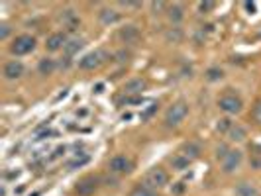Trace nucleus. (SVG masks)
<instances>
[{"label": "nucleus", "instance_id": "33", "mask_svg": "<svg viewBox=\"0 0 261 196\" xmlns=\"http://www.w3.org/2000/svg\"><path fill=\"white\" fill-rule=\"evenodd\" d=\"M253 167H259V169H261V159H255V161H253Z\"/></svg>", "mask_w": 261, "mask_h": 196}, {"label": "nucleus", "instance_id": "18", "mask_svg": "<svg viewBox=\"0 0 261 196\" xmlns=\"http://www.w3.org/2000/svg\"><path fill=\"white\" fill-rule=\"evenodd\" d=\"M53 69H55V61L49 59V57L41 59L39 65H37V71H39L41 75H51V73H53Z\"/></svg>", "mask_w": 261, "mask_h": 196}, {"label": "nucleus", "instance_id": "7", "mask_svg": "<svg viewBox=\"0 0 261 196\" xmlns=\"http://www.w3.org/2000/svg\"><path fill=\"white\" fill-rule=\"evenodd\" d=\"M2 73H4V79H8V81H16V79H20L22 75H24V65L20 63V61H8L6 65H4V69H2Z\"/></svg>", "mask_w": 261, "mask_h": 196}, {"label": "nucleus", "instance_id": "27", "mask_svg": "<svg viewBox=\"0 0 261 196\" xmlns=\"http://www.w3.org/2000/svg\"><path fill=\"white\" fill-rule=\"evenodd\" d=\"M212 8H214V2H200V4H198V10H200L202 14H208Z\"/></svg>", "mask_w": 261, "mask_h": 196}, {"label": "nucleus", "instance_id": "23", "mask_svg": "<svg viewBox=\"0 0 261 196\" xmlns=\"http://www.w3.org/2000/svg\"><path fill=\"white\" fill-rule=\"evenodd\" d=\"M130 196H157V194H155V190L153 188H149V186H136L134 188V192L130 194Z\"/></svg>", "mask_w": 261, "mask_h": 196}, {"label": "nucleus", "instance_id": "9", "mask_svg": "<svg viewBox=\"0 0 261 196\" xmlns=\"http://www.w3.org/2000/svg\"><path fill=\"white\" fill-rule=\"evenodd\" d=\"M65 43H67V35L61 33V32H57V33H51L47 37L45 47H47V51H59L61 47H65Z\"/></svg>", "mask_w": 261, "mask_h": 196}, {"label": "nucleus", "instance_id": "5", "mask_svg": "<svg viewBox=\"0 0 261 196\" xmlns=\"http://www.w3.org/2000/svg\"><path fill=\"white\" fill-rule=\"evenodd\" d=\"M218 106L226 114H240L242 108H244V102H242V98L236 96V94H226L218 100Z\"/></svg>", "mask_w": 261, "mask_h": 196}, {"label": "nucleus", "instance_id": "16", "mask_svg": "<svg viewBox=\"0 0 261 196\" xmlns=\"http://www.w3.org/2000/svg\"><path fill=\"white\" fill-rule=\"evenodd\" d=\"M183 155H185L187 159H196V157L200 155V147H198L196 143L189 141V143L183 145Z\"/></svg>", "mask_w": 261, "mask_h": 196}, {"label": "nucleus", "instance_id": "4", "mask_svg": "<svg viewBox=\"0 0 261 196\" xmlns=\"http://www.w3.org/2000/svg\"><path fill=\"white\" fill-rule=\"evenodd\" d=\"M34 49H35V37H32V35H18L14 39V43L10 45V51L18 57L32 53Z\"/></svg>", "mask_w": 261, "mask_h": 196}, {"label": "nucleus", "instance_id": "20", "mask_svg": "<svg viewBox=\"0 0 261 196\" xmlns=\"http://www.w3.org/2000/svg\"><path fill=\"white\" fill-rule=\"evenodd\" d=\"M81 47H83V39H71V41L65 43L63 49H65V53H67V55H75Z\"/></svg>", "mask_w": 261, "mask_h": 196}, {"label": "nucleus", "instance_id": "12", "mask_svg": "<svg viewBox=\"0 0 261 196\" xmlns=\"http://www.w3.org/2000/svg\"><path fill=\"white\" fill-rule=\"evenodd\" d=\"M234 194H236V196H261L259 190H257L253 184H249V182H240V184L236 186Z\"/></svg>", "mask_w": 261, "mask_h": 196}, {"label": "nucleus", "instance_id": "30", "mask_svg": "<svg viewBox=\"0 0 261 196\" xmlns=\"http://www.w3.org/2000/svg\"><path fill=\"white\" fill-rule=\"evenodd\" d=\"M151 8L155 10V14H159L157 10H165V4H163V2H153V4H151Z\"/></svg>", "mask_w": 261, "mask_h": 196}, {"label": "nucleus", "instance_id": "24", "mask_svg": "<svg viewBox=\"0 0 261 196\" xmlns=\"http://www.w3.org/2000/svg\"><path fill=\"white\" fill-rule=\"evenodd\" d=\"M167 41H173V43H179L181 39H183V32L179 30V28H171L169 32H167Z\"/></svg>", "mask_w": 261, "mask_h": 196}, {"label": "nucleus", "instance_id": "29", "mask_svg": "<svg viewBox=\"0 0 261 196\" xmlns=\"http://www.w3.org/2000/svg\"><path fill=\"white\" fill-rule=\"evenodd\" d=\"M244 8L247 10V14H255V10H257V4H255V2H244Z\"/></svg>", "mask_w": 261, "mask_h": 196}, {"label": "nucleus", "instance_id": "28", "mask_svg": "<svg viewBox=\"0 0 261 196\" xmlns=\"http://www.w3.org/2000/svg\"><path fill=\"white\" fill-rule=\"evenodd\" d=\"M8 35H10V28L6 24H2V26H0V39H6Z\"/></svg>", "mask_w": 261, "mask_h": 196}, {"label": "nucleus", "instance_id": "31", "mask_svg": "<svg viewBox=\"0 0 261 196\" xmlns=\"http://www.w3.org/2000/svg\"><path fill=\"white\" fill-rule=\"evenodd\" d=\"M122 6H126V8H139L141 4L139 2H122Z\"/></svg>", "mask_w": 261, "mask_h": 196}, {"label": "nucleus", "instance_id": "8", "mask_svg": "<svg viewBox=\"0 0 261 196\" xmlns=\"http://www.w3.org/2000/svg\"><path fill=\"white\" fill-rule=\"evenodd\" d=\"M110 171L112 173H130L132 171V161L126 155H116L110 159Z\"/></svg>", "mask_w": 261, "mask_h": 196}, {"label": "nucleus", "instance_id": "11", "mask_svg": "<svg viewBox=\"0 0 261 196\" xmlns=\"http://www.w3.org/2000/svg\"><path fill=\"white\" fill-rule=\"evenodd\" d=\"M98 18H100V22H102L104 26H112V24L120 22V14H118L114 8H102V10L98 12Z\"/></svg>", "mask_w": 261, "mask_h": 196}, {"label": "nucleus", "instance_id": "26", "mask_svg": "<svg viewBox=\"0 0 261 196\" xmlns=\"http://www.w3.org/2000/svg\"><path fill=\"white\" fill-rule=\"evenodd\" d=\"M230 128H232V122H230L228 118H222V120L218 122V130H220V131H226V133H228Z\"/></svg>", "mask_w": 261, "mask_h": 196}, {"label": "nucleus", "instance_id": "25", "mask_svg": "<svg viewBox=\"0 0 261 196\" xmlns=\"http://www.w3.org/2000/svg\"><path fill=\"white\" fill-rule=\"evenodd\" d=\"M251 116H253V120L257 122V124H261V100L253 106V110H251Z\"/></svg>", "mask_w": 261, "mask_h": 196}, {"label": "nucleus", "instance_id": "6", "mask_svg": "<svg viewBox=\"0 0 261 196\" xmlns=\"http://www.w3.org/2000/svg\"><path fill=\"white\" fill-rule=\"evenodd\" d=\"M242 159H244V153L240 149H230L224 155V159H222V171L228 173V175L234 173V171H238L240 165H242Z\"/></svg>", "mask_w": 261, "mask_h": 196}, {"label": "nucleus", "instance_id": "14", "mask_svg": "<svg viewBox=\"0 0 261 196\" xmlns=\"http://www.w3.org/2000/svg\"><path fill=\"white\" fill-rule=\"evenodd\" d=\"M228 137H230L232 141H244V139L247 137V131H245L244 126H240V124H232V128L228 130Z\"/></svg>", "mask_w": 261, "mask_h": 196}, {"label": "nucleus", "instance_id": "32", "mask_svg": "<svg viewBox=\"0 0 261 196\" xmlns=\"http://www.w3.org/2000/svg\"><path fill=\"white\" fill-rule=\"evenodd\" d=\"M183 188H185V186H183V182H177V186H175V190H173V192L181 194V192H183Z\"/></svg>", "mask_w": 261, "mask_h": 196}, {"label": "nucleus", "instance_id": "15", "mask_svg": "<svg viewBox=\"0 0 261 196\" xmlns=\"http://www.w3.org/2000/svg\"><path fill=\"white\" fill-rule=\"evenodd\" d=\"M143 88H145V81H143V79H132V81H128L126 86H124V90L130 92V94H138V92H141Z\"/></svg>", "mask_w": 261, "mask_h": 196}, {"label": "nucleus", "instance_id": "3", "mask_svg": "<svg viewBox=\"0 0 261 196\" xmlns=\"http://www.w3.org/2000/svg\"><path fill=\"white\" fill-rule=\"evenodd\" d=\"M104 61H106V51H104V49H94V51L87 53V55L79 61V67L85 69V71H94V69H98Z\"/></svg>", "mask_w": 261, "mask_h": 196}, {"label": "nucleus", "instance_id": "13", "mask_svg": "<svg viewBox=\"0 0 261 196\" xmlns=\"http://www.w3.org/2000/svg\"><path fill=\"white\" fill-rule=\"evenodd\" d=\"M167 16H169V20H171V24H181V20L185 18V12H183V6L181 4H173V6H169L167 8Z\"/></svg>", "mask_w": 261, "mask_h": 196}, {"label": "nucleus", "instance_id": "21", "mask_svg": "<svg viewBox=\"0 0 261 196\" xmlns=\"http://www.w3.org/2000/svg\"><path fill=\"white\" fill-rule=\"evenodd\" d=\"M63 22H65L69 28H75V26H79V16H77L73 10H65V12H63Z\"/></svg>", "mask_w": 261, "mask_h": 196}, {"label": "nucleus", "instance_id": "22", "mask_svg": "<svg viewBox=\"0 0 261 196\" xmlns=\"http://www.w3.org/2000/svg\"><path fill=\"white\" fill-rule=\"evenodd\" d=\"M224 77V71L222 69H218V67H210L206 71V79L210 81V82H216V81H220Z\"/></svg>", "mask_w": 261, "mask_h": 196}, {"label": "nucleus", "instance_id": "10", "mask_svg": "<svg viewBox=\"0 0 261 196\" xmlns=\"http://www.w3.org/2000/svg\"><path fill=\"white\" fill-rule=\"evenodd\" d=\"M118 35H120V39H122L124 43H138L139 37H141V32H139L136 26H124Z\"/></svg>", "mask_w": 261, "mask_h": 196}, {"label": "nucleus", "instance_id": "17", "mask_svg": "<svg viewBox=\"0 0 261 196\" xmlns=\"http://www.w3.org/2000/svg\"><path fill=\"white\" fill-rule=\"evenodd\" d=\"M171 165H173L175 171H185V169L191 165V159H187L183 153H179V155L171 157Z\"/></svg>", "mask_w": 261, "mask_h": 196}, {"label": "nucleus", "instance_id": "2", "mask_svg": "<svg viewBox=\"0 0 261 196\" xmlns=\"http://www.w3.org/2000/svg\"><path fill=\"white\" fill-rule=\"evenodd\" d=\"M169 182V175H167V171L165 169H161V167H153V169H149L147 171V175H145V186H149V188H163L165 184Z\"/></svg>", "mask_w": 261, "mask_h": 196}, {"label": "nucleus", "instance_id": "19", "mask_svg": "<svg viewBox=\"0 0 261 196\" xmlns=\"http://www.w3.org/2000/svg\"><path fill=\"white\" fill-rule=\"evenodd\" d=\"M94 188H96V180H94V179H87V180H83V182L77 186L79 194H90V192H94Z\"/></svg>", "mask_w": 261, "mask_h": 196}, {"label": "nucleus", "instance_id": "1", "mask_svg": "<svg viewBox=\"0 0 261 196\" xmlns=\"http://www.w3.org/2000/svg\"><path fill=\"white\" fill-rule=\"evenodd\" d=\"M187 114H189V104L185 100H177V102H173L167 108V112H165V124L169 128H177L187 118Z\"/></svg>", "mask_w": 261, "mask_h": 196}]
</instances>
